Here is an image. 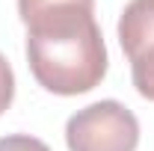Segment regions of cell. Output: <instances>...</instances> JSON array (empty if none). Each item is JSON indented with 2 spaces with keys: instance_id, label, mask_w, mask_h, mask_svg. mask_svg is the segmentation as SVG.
I'll return each instance as SVG.
<instances>
[{
  "instance_id": "obj_6",
  "label": "cell",
  "mask_w": 154,
  "mask_h": 151,
  "mask_svg": "<svg viewBox=\"0 0 154 151\" xmlns=\"http://www.w3.org/2000/svg\"><path fill=\"white\" fill-rule=\"evenodd\" d=\"M15 98V74H12V65L6 62V57L0 54V116L9 110Z\"/></svg>"
},
{
  "instance_id": "obj_1",
  "label": "cell",
  "mask_w": 154,
  "mask_h": 151,
  "mask_svg": "<svg viewBox=\"0 0 154 151\" xmlns=\"http://www.w3.org/2000/svg\"><path fill=\"white\" fill-rule=\"evenodd\" d=\"M27 27V62L42 89L83 95L107 74V45L92 6L62 3L38 12Z\"/></svg>"
},
{
  "instance_id": "obj_3",
  "label": "cell",
  "mask_w": 154,
  "mask_h": 151,
  "mask_svg": "<svg viewBox=\"0 0 154 151\" xmlns=\"http://www.w3.org/2000/svg\"><path fill=\"white\" fill-rule=\"evenodd\" d=\"M119 42L131 59V77L142 98L154 101V0H131L119 18Z\"/></svg>"
},
{
  "instance_id": "obj_2",
  "label": "cell",
  "mask_w": 154,
  "mask_h": 151,
  "mask_svg": "<svg viewBox=\"0 0 154 151\" xmlns=\"http://www.w3.org/2000/svg\"><path fill=\"white\" fill-rule=\"evenodd\" d=\"M68 151H136L139 122L113 98L77 110L65 125Z\"/></svg>"
},
{
  "instance_id": "obj_4",
  "label": "cell",
  "mask_w": 154,
  "mask_h": 151,
  "mask_svg": "<svg viewBox=\"0 0 154 151\" xmlns=\"http://www.w3.org/2000/svg\"><path fill=\"white\" fill-rule=\"evenodd\" d=\"M62 3H80V6H92V9H95V0H18V15H21V21L27 24L33 15L51 9V6H62Z\"/></svg>"
},
{
  "instance_id": "obj_5",
  "label": "cell",
  "mask_w": 154,
  "mask_h": 151,
  "mask_svg": "<svg viewBox=\"0 0 154 151\" xmlns=\"http://www.w3.org/2000/svg\"><path fill=\"white\" fill-rule=\"evenodd\" d=\"M0 151H51V148L30 133H9L0 139Z\"/></svg>"
}]
</instances>
